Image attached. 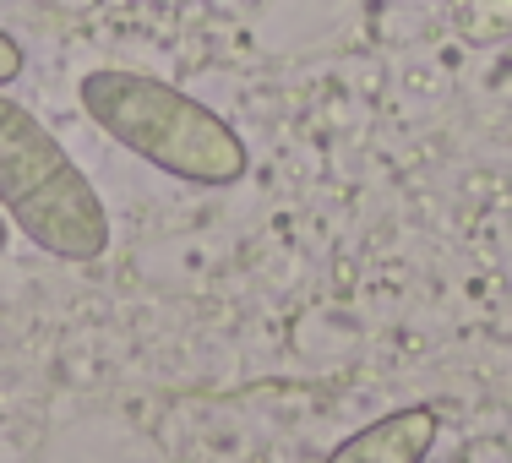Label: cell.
<instances>
[{"label": "cell", "mask_w": 512, "mask_h": 463, "mask_svg": "<svg viewBox=\"0 0 512 463\" xmlns=\"http://www.w3.org/2000/svg\"><path fill=\"white\" fill-rule=\"evenodd\" d=\"M0 213L60 262H99L109 251V213L93 180L60 148L55 131L6 93H0Z\"/></svg>", "instance_id": "2"}, {"label": "cell", "mask_w": 512, "mask_h": 463, "mask_svg": "<svg viewBox=\"0 0 512 463\" xmlns=\"http://www.w3.org/2000/svg\"><path fill=\"white\" fill-rule=\"evenodd\" d=\"M22 66H28V55H22V44L11 39L6 28H0V88H6V82H17V77H22Z\"/></svg>", "instance_id": "4"}, {"label": "cell", "mask_w": 512, "mask_h": 463, "mask_svg": "<svg viewBox=\"0 0 512 463\" xmlns=\"http://www.w3.org/2000/svg\"><path fill=\"white\" fill-rule=\"evenodd\" d=\"M11 246V229H6V213H0V251Z\"/></svg>", "instance_id": "5"}, {"label": "cell", "mask_w": 512, "mask_h": 463, "mask_svg": "<svg viewBox=\"0 0 512 463\" xmlns=\"http://www.w3.org/2000/svg\"><path fill=\"white\" fill-rule=\"evenodd\" d=\"M77 104L109 142L137 153L142 164L164 169L191 186H235L246 180V142L224 115H213L202 99L169 88L148 71L99 66L77 82Z\"/></svg>", "instance_id": "1"}, {"label": "cell", "mask_w": 512, "mask_h": 463, "mask_svg": "<svg viewBox=\"0 0 512 463\" xmlns=\"http://www.w3.org/2000/svg\"><path fill=\"white\" fill-rule=\"evenodd\" d=\"M436 436H442V414L425 404H409V409H393L382 420H371L349 442H338L322 463H425Z\"/></svg>", "instance_id": "3"}]
</instances>
